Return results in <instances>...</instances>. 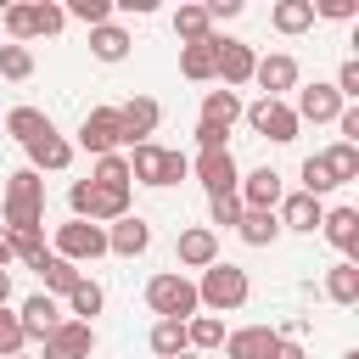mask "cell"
<instances>
[{
  "instance_id": "1",
  "label": "cell",
  "mask_w": 359,
  "mask_h": 359,
  "mask_svg": "<svg viewBox=\"0 0 359 359\" xmlns=\"http://www.w3.org/2000/svg\"><path fill=\"white\" fill-rule=\"evenodd\" d=\"M39 224H45V180L34 168H17L6 180L0 230H6V241H39Z\"/></svg>"
},
{
  "instance_id": "2",
  "label": "cell",
  "mask_w": 359,
  "mask_h": 359,
  "mask_svg": "<svg viewBox=\"0 0 359 359\" xmlns=\"http://www.w3.org/2000/svg\"><path fill=\"white\" fill-rule=\"evenodd\" d=\"M247 297H252V280H247L241 264H224V258H219V264H208L202 280H196V303L213 309V314H236Z\"/></svg>"
},
{
  "instance_id": "3",
  "label": "cell",
  "mask_w": 359,
  "mask_h": 359,
  "mask_svg": "<svg viewBox=\"0 0 359 359\" xmlns=\"http://www.w3.org/2000/svg\"><path fill=\"white\" fill-rule=\"evenodd\" d=\"M67 208H73V219L107 230L112 219L129 213V191H112V185H95V180H73L67 185Z\"/></svg>"
},
{
  "instance_id": "4",
  "label": "cell",
  "mask_w": 359,
  "mask_h": 359,
  "mask_svg": "<svg viewBox=\"0 0 359 359\" xmlns=\"http://www.w3.org/2000/svg\"><path fill=\"white\" fill-rule=\"evenodd\" d=\"M146 309H151L157 320H191V314L202 309V303H196V280L180 275V269L151 275V280H146Z\"/></svg>"
},
{
  "instance_id": "5",
  "label": "cell",
  "mask_w": 359,
  "mask_h": 359,
  "mask_svg": "<svg viewBox=\"0 0 359 359\" xmlns=\"http://www.w3.org/2000/svg\"><path fill=\"white\" fill-rule=\"evenodd\" d=\"M241 118L264 135V140H275V146H286V140H297V112H292V101H269V95H258L252 107H241Z\"/></svg>"
},
{
  "instance_id": "6",
  "label": "cell",
  "mask_w": 359,
  "mask_h": 359,
  "mask_svg": "<svg viewBox=\"0 0 359 359\" xmlns=\"http://www.w3.org/2000/svg\"><path fill=\"white\" fill-rule=\"evenodd\" d=\"M50 252L67 258V264H95L107 252V230L101 224H84V219H67V224H56V247Z\"/></svg>"
},
{
  "instance_id": "7",
  "label": "cell",
  "mask_w": 359,
  "mask_h": 359,
  "mask_svg": "<svg viewBox=\"0 0 359 359\" xmlns=\"http://www.w3.org/2000/svg\"><path fill=\"white\" fill-rule=\"evenodd\" d=\"M79 146L90 157H107V151H123V123H118V107H90L84 123H79Z\"/></svg>"
},
{
  "instance_id": "8",
  "label": "cell",
  "mask_w": 359,
  "mask_h": 359,
  "mask_svg": "<svg viewBox=\"0 0 359 359\" xmlns=\"http://www.w3.org/2000/svg\"><path fill=\"white\" fill-rule=\"evenodd\" d=\"M90 353H95V325H84V320H62L39 342V359H90Z\"/></svg>"
},
{
  "instance_id": "9",
  "label": "cell",
  "mask_w": 359,
  "mask_h": 359,
  "mask_svg": "<svg viewBox=\"0 0 359 359\" xmlns=\"http://www.w3.org/2000/svg\"><path fill=\"white\" fill-rule=\"evenodd\" d=\"M236 196H241V208H252V213H275L280 196H286V185H280V174L264 163V168H252V174L236 180Z\"/></svg>"
},
{
  "instance_id": "10",
  "label": "cell",
  "mask_w": 359,
  "mask_h": 359,
  "mask_svg": "<svg viewBox=\"0 0 359 359\" xmlns=\"http://www.w3.org/2000/svg\"><path fill=\"white\" fill-rule=\"evenodd\" d=\"M118 123H123V146H140V140H151V135H157L163 107H157L151 95H129V101L118 107Z\"/></svg>"
},
{
  "instance_id": "11",
  "label": "cell",
  "mask_w": 359,
  "mask_h": 359,
  "mask_svg": "<svg viewBox=\"0 0 359 359\" xmlns=\"http://www.w3.org/2000/svg\"><path fill=\"white\" fill-rule=\"evenodd\" d=\"M191 174L202 180V191H208V196H224V191H236V180H241V168H236L230 146H224V151H196Z\"/></svg>"
},
{
  "instance_id": "12",
  "label": "cell",
  "mask_w": 359,
  "mask_h": 359,
  "mask_svg": "<svg viewBox=\"0 0 359 359\" xmlns=\"http://www.w3.org/2000/svg\"><path fill=\"white\" fill-rule=\"evenodd\" d=\"M252 79L264 84V95H269V101H286V90H297V56H286V50H269V56H258Z\"/></svg>"
},
{
  "instance_id": "13",
  "label": "cell",
  "mask_w": 359,
  "mask_h": 359,
  "mask_svg": "<svg viewBox=\"0 0 359 359\" xmlns=\"http://www.w3.org/2000/svg\"><path fill=\"white\" fill-rule=\"evenodd\" d=\"M342 107H348V101H342L331 84H320V79H314V84H303V90H297V107H292V112H297V123H337V112H342Z\"/></svg>"
},
{
  "instance_id": "14",
  "label": "cell",
  "mask_w": 359,
  "mask_h": 359,
  "mask_svg": "<svg viewBox=\"0 0 359 359\" xmlns=\"http://www.w3.org/2000/svg\"><path fill=\"white\" fill-rule=\"evenodd\" d=\"M17 320H22V337H28V342H45V337L62 325V303H56L50 292H34V297H22Z\"/></svg>"
},
{
  "instance_id": "15",
  "label": "cell",
  "mask_w": 359,
  "mask_h": 359,
  "mask_svg": "<svg viewBox=\"0 0 359 359\" xmlns=\"http://www.w3.org/2000/svg\"><path fill=\"white\" fill-rule=\"evenodd\" d=\"M146 247H151V224H146L140 213H123V219L107 224V252H118V258H140Z\"/></svg>"
},
{
  "instance_id": "16",
  "label": "cell",
  "mask_w": 359,
  "mask_h": 359,
  "mask_svg": "<svg viewBox=\"0 0 359 359\" xmlns=\"http://www.w3.org/2000/svg\"><path fill=\"white\" fill-rule=\"evenodd\" d=\"M174 258H180V269H208V264H219V236L208 224H191V230H180Z\"/></svg>"
},
{
  "instance_id": "17",
  "label": "cell",
  "mask_w": 359,
  "mask_h": 359,
  "mask_svg": "<svg viewBox=\"0 0 359 359\" xmlns=\"http://www.w3.org/2000/svg\"><path fill=\"white\" fill-rule=\"evenodd\" d=\"M275 219H280V230H297V236H314V230H320V219H325V202H314V196H303V191H292V196H280V208H275Z\"/></svg>"
},
{
  "instance_id": "18",
  "label": "cell",
  "mask_w": 359,
  "mask_h": 359,
  "mask_svg": "<svg viewBox=\"0 0 359 359\" xmlns=\"http://www.w3.org/2000/svg\"><path fill=\"white\" fill-rule=\"evenodd\" d=\"M320 230H325V241H331L342 258H353V264H359V208H325Z\"/></svg>"
},
{
  "instance_id": "19",
  "label": "cell",
  "mask_w": 359,
  "mask_h": 359,
  "mask_svg": "<svg viewBox=\"0 0 359 359\" xmlns=\"http://www.w3.org/2000/svg\"><path fill=\"white\" fill-rule=\"evenodd\" d=\"M252 67H258L252 45H241V39H224V34H219V79H224V90L252 84Z\"/></svg>"
},
{
  "instance_id": "20",
  "label": "cell",
  "mask_w": 359,
  "mask_h": 359,
  "mask_svg": "<svg viewBox=\"0 0 359 359\" xmlns=\"http://www.w3.org/2000/svg\"><path fill=\"white\" fill-rule=\"evenodd\" d=\"M22 151H28V168H34V174H62V168L73 163V140H62L56 129L39 135V140H28Z\"/></svg>"
},
{
  "instance_id": "21",
  "label": "cell",
  "mask_w": 359,
  "mask_h": 359,
  "mask_svg": "<svg viewBox=\"0 0 359 359\" xmlns=\"http://www.w3.org/2000/svg\"><path fill=\"white\" fill-rule=\"evenodd\" d=\"M180 73H185L191 84L219 79V34H208L202 45H180Z\"/></svg>"
},
{
  "instance_id": "22",
  "label": "cell",
  "mask_w": 359,
  "mask_h": 359,
  "mask_svg": "<svg viewBox=\"0 0 359 359\" xmlns=\"http://www.w3.org/2000/svg\"><path fill=\"white\" fill-rule=\"evenodd\" d=\"M269 348H275L269 325H236V331H224V359H264Z\"/></svg>"
},
{
  "instance_id": "23",
  "label": "cell",
  "mask_w": 359,
  "mask_h": 359,
  "mask_svg": "<svg viewBox=\"0 0 359 359\" xmlns=\"http://www.w3.org/2000/svg\"><path fill=\"white\" fill-rule=\"evenodd\" d=\"M163 157H168V151H163L157 140L129 146V180H135V185H157V191H163Z\"/></svg>"
},
{
  "instance_id": "24",
  "label": "cell",
  "mask_w": 359,
  "mask_h": 359,
  "mask_svg": "<svg viewBox=\"0 0 359 359\" xmlns=\"http://www.w3.org/2000/svg\"><path fill=\"white\" fill-rule=\"evenodd\" d=\"M129 45H135V39H129V28H118V22L90 28V56H95V62H107V67H112V62H123V56H129Z\"/></svg>"
},
{
  "instance_id": "25",
  "label": "cell",
  "mask_w": 359,
  "mask_h": 359,
  "mask_svg": "<svg viewBox=\"0 0 359 359\" xmlns=\"http://www.w3.org/2000/svg\"><path fill=\"white\" fill-rule=\"evenodd\" d=\"M325 297L342 303V309L359 303V264H353V258H337V264L325 269Z\"/></svg>"
},
{
  "instance_id": "26",
  "label": "cell",
  "mask_w": 359,
  "mask_h": 359,
  "mask_svg": "<svg viewBox=\"0 0 359 359\" xmlns=\"http://www.w3.org/2000/svg\"><path fill=\"white\" fill-rule=\"evenodd\" d=\"M50 129H56V123H50L39 107H11V112H6V135H11L17 146H28V140H39V135H50Z\"/></svg>"
},
{
  "instance_id": "27",
  "label": "cell",
  "mask_w": 359,
  "mask_h": 359,
  "mask_svg": "<svg viewBox=\"0 0 359 359\" xmlns=\"http://www.w3.org/2000/svg\"><path fill=\"white\" fill-rule=\"evenodd\" d=\"M185 348H196V353L224 348V320H219V314H191V320H185Z\"/></svg>"
},
{
  "instance_id": "28",
  "label": "cell",
  "mask_w": 359,
  "mask_h": 359,
  "mask_svg": "<svg viewBox=\"0 0 359 359\" xmlns=\"http://www.w3.org/2000/svg\"><path fill=\"white\" fill-rule=\"evenodd\" d=\"M236 118H241V95H236V90H208V95H202V123L230 129Z\"/></svg>"
},
{
  "instance_id": "29",
  "label": "cell",
  "mask_w": 359,
  "mask_h": 359,
  "mask_svg": "<svg viewBox=\"0 0 359 359\" xmlns=\"http://www.w3.org/2000/svg\"><path fill=\"white\" fill-rule=\"evenodd\" d=\"M236 236H241L247 247H269V241L280 236V219H275V213H252V208H241V219H236Z\"/></svg>"
},
{
  "instance_id": "30",
  "label": "cell",
  "mask_w": 359,
  "mask_h": 359,
  "mask_svg": "<svg viewBox=\"0 0 359 359\" xmlns=\"http://www.w3.org/2000/svg\"><path fill=\"white\" fill-rule=\"evenodd\" d=\"M269 22L280 34H303V28H314V0H275Z\"/></svg>"
},
{
  "instance_id": "31",
  "label": "cell",
  "mask_w": 359,
  "mask_h": 359,
  "mask_svg": "<svg viewBox=\"0 0 359 359\" xmlns=\"http://www.w3.org/2000/svg\"><path fill=\"white\" fill-rule=\"evenodd\" d=\"M320 163H325V174H331L337 185H348V180H359V146H348V140H337V146H325V151H320Z\"/></svg>"
},
{
  "instance_id": "32",
  "label": "cell",
  "mask_w": 359,
  "mask_h": 359,
  "mask_svg": "<svg viewBox=\"0 0 359 359\" xmlns=\"http://www.w3.org/2000/svg\"><path fill=\"white\" fill-rule=\"evenodd\" d=\"M79 275H84V269H79V264H67V258H56V252L39 264V280H45V292H50V297H67V292L79 286Z\"/></svg>"
},
{
  "instance_id": "33",
  "label": "cell",
  "mask_w": 359,
  "mask_h": 359,
  "mask_svg": "<svg viewBox=\"0 0 359 359\" xmlns=\"http://www.w3.org/2000/svg\"><path fill=\"white\" fill-rule=\"evenodd\" d=\"M101 303H107V292H101V280H90V275H79V286L67 292V314L90 325V314H101Z\"/></svg>"
},
{
  "instance_id": "34",
  "label": "cell",
  "mask_w": 359,
  "mask_h": 359,
  "mask_svg": "<svg viewBox=\"0 0 359 359\" xmlns=\"http://www.w3.org/2000/svg\"><path fill=\"white\" fill-rule=\"evenodd\" d=\"M174 34H180V45H202V39L213 34V17H208L202 6H180V11H174Z\"/></svg>"
},
{
  "instance_id": "35",
  "label": "cell",
  "mask_w": 359,
  "mask_h": 359,
  "mask_svg": "<svg viewBox=\"0 0 359 359\" xmlns=\"http://www.w3.org/2000/svg\"><path fill=\"white\" fill-rule=\"evenodd\" d=\"M146 342H151L157 359H180V353H185V320H157Z\"/></svg>"
},
{
  "instance_id": "36",
  "label": "cell",
  "mask_w": 359,
  "mask_h": 359,
  "mask_svg": "<svg viewBox=\"0 0 359 359\" xmlns=\"http://www.w3.org/2000/svg\"><path fill=\"white\" fill-rule=\"evenodd\" d=\"M90 180H95V185H112V191H129V185H135V180H129V157H123V151H107V157H95Z\"/></svg>"
},
{
  "instance_id": "37",
  "label": "cell",
  "mask_w": 359,
  "mask_h": 359,
  "mask_svg": "<svg viewBox=\"0 0 359 359\" xmlns=\"http://www.w3.org/2000/svg\"><path fill=\"white\" fill-rule=\"evenodd\" d=\"M297 174H303V196H314V202H325V196L337 191V180L325 174V163H320V151H314V157H303V168H297Z\"/></svg>"
},
{
  "instance_id": "38",
  "label": "cell",
  "mask_w": 359,
  "mask_h": 359,
  "mask_svg": "<svg viewBox=\"0 0 359 359\" xmlns=\"http://www.w3.org/2000/svg\"><path fill=\"white\" fill-rule=\"evenodd\" d=\"M28 73H34V50H28V45H0V79L22 84Z\"/></svg>"
},
{
  "instance_id": "39",
  "label": "cell",
  "mask_w": 359,
  "mask_h": 359,
  "mask_svg": "<svg viewBox=\"0 0 359 359\" xmlns=\"http://www.w3.org/2000/svg\"><path fill=\"white\" fill-rule=\"evenodd\" d=\"M73 22H84V28H101V22H112V0H67L62 6Z\"/></svg>"
},
{
  "instance_id": "40",
  "label": "cell",
  "mask_w": 359,
  "mask_h": 359,
  "mask_svg": "<svg viewBox=\"0 0 359 359\" xmlns=\"http://www.w3.org/2000/svg\"><path fill=\"white\" fill-rule=\"evenodd\" d=\"M0 22H6V34H11V45H22V39H34V0H22V6H6V11H0Z\"/></svg>"
},
{
  "instance_id": "41",
  "label": "cell",
  "mask_w": 359,
  "mask_h": 359,
  "mask_svg": "<svg viewBox=\"0 0 359 359\" xmlns=\"http://www.w3.org/2000/svg\"><path fill=\"white\" fill-rule=\"evenodd\" d=\"M22 348H28V337H22L17 309H0V359H11V353H22Z\"/></svg>"
},
{
  "instance_id": "42",
  "label": "cell",
  "mask_w": 359,
  "mask_h": 359,
  "mask_svg": "<svg viewBox=\"0 0 359 359\" xmlns=\"http://www.w3.org/2000/svg\"><path fill=\"white\" fill-rule=\"evenodd\" d=\"M208 219L236 230V219H241V196H236V191H224V196H208ZM213 224H208V230H213Z\"/></svg>"
},
{
  "instance_id": "43",
  "label": "cell",
  "mask_w": 359,
  "mask_h": 359,
  "mask_svg": "<svg viewBox=\"0 0 359 359\" xmlns=\"http://www.w3.org/2000/svg\"><path fill=\"white\" fill-rule=\"evenodd\" d=\"M342 101H359V56H348L342 67H337V84H331Z\"/></svg>"
},
{
  "instance_id": "44",
  "label": "cell",
  "mask_w": 359,
  "mask_h": 359,
  "mask_svg": "<svg viewBox=\"0 0 359 359\" xmlns=\"http://www.w3.org/2000/svg\"><path fill=\"white\" fill-rule=\"evenodd\" d=\"M314 17H331V22H348V17H359V6H353V0H314Z\"/></svg>"
},
{
  "instance_id": "45",
  "label": "cell",
  "mask_w": 359,
  "mask_h": 359,
  "mask_svg": "<svg viewBox=\"0 0 359 359\" xmlns=\"http://www.w3.org/2000/svg\"><path fill=\"white\" fill-rule=\"evenodd\" d=\"M337 129H342V140H348V146H359V101H348V107L337 112Z\"/></svg>"
},
{
  "instance_id": "46",
  "label": "cell",
  "mask_w": 359,
  "mask_h": 359,
  "mask_svg": "<svg viewBox=\"0 0 359 359\" xmlns=\"http://www.w3.org/2000/svg\"><path fill=\"white\" fill-rule=\"evenodd\" d=\"M224 135H230V129H213V123L196 118V151H224Z\"/></svg>"
},
{
  "instance_id": "47",
  "label": "cell",
  "mask_w": 359,
  "mask_h": 359,
  "mask_svg": "<svg viewBox=\"0 0 359 359\" xmlns=\"http://www.w3.org/2000/svg\"><path fill=\"white\" fill-rule=\"evenodd\" d=\"M185 174H191V157H185V151H168V157H163V185H180Z\"/></svg>"
},
{
  "instance_id": "48",
  "label": "cell",
  "mask_w": 359,
  "mask_h": 359,
  "mask_svg": "<svg viewBox=\"0 0 359 359\" xmlns=\"http://www.w3.org/2000/svg\"><path fill=\"white\" fill-rule=\"evenodd\" d=\"M264 359H309V353H303V342H297V337H280V331H275V348H269Z\"/></svg>"
},
{
  "instance_id": "49",
  "label": "cell",
  "mask_w": 359,
  "mask_h": 359,
  "mask_svg": "<svg viewBox=\"0 0 359 359\" xmlns=\"http://www.w3.org/2000/svg\"><path fill=\"white\" fill-rule=\"evenodd\" d=\"M202 11H208L213 22H224V17H241V0H208Z\"/></svg>"
},
{
  "instance_id": "50",
  "label": "cell",
  "mask_w": 359,
  "mask_h": 359,
  "mask_svg": "<svg viewBox=\"0 0 359 359\" xmlns=\"http://www.w3.org/2000/svg\"><path fill=\"white\" fill-rule=\"evenodd\" d=\"M17 258H11V241H6V230H0V269H11Z\"/></svg>"
},
{
  "instance_id": "51",
  "label": "cell",
  "mask_w": 359,
  "mask_h": 359,
  "mask_svg": "<svg viewBox=\"0 0 359 359\" xmlns=\"http://www.w3.org/2000/svg\"><path fill=\"white\" fill-rule=\"evenodd\" d=\"M6 297H11V269H0V309H6Z\"/></svg>"
},
{
  "instance_id": "52",
  "label": "cell",
  "mask_w": 359,
  "mask_h": 359,
  "mask_svg": "<svg viewBox=\"0 0 359 359\" xmlns=\"http://www.w3.org/2000/svg\"><path fill=\"white\" fill-rule=\"evenodd\" d=\"M342 359H359V348H348V353H342Z\"/></svg>"
},
{
  "instance_id": "53",
  "label": "cell",
  "mask_w": 359,
  "mask_h": 359,
  "mask_svg": "<svg viewBox=\"0 0 359 359\" xmlns=\"http://www.w3.org/2000/svg\"><path fill=\"white\" fill-rule=\"evenodd\" d=\"M180 359H202V353H180Z\"/></svg>"
},
{
  "instance_id": "54",
  "label": "cell",
  "mask_w": 359,
  "mask_h": 359,
  "mask_svg": "<svg viewBox=\"0 0 359 359\" xmlns=\"http://www.w3.org/2000/svg\"><path fill=\"white\" fill-rule=\"evenodd\" d=\"M11 359H28V353H11Z\"/></svg>"
}]
</instances>
